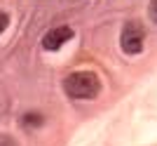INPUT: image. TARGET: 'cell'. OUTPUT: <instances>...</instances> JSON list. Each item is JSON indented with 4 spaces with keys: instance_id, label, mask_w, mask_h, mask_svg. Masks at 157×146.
Returning a JSON list of instances; mask_svg holds the SVG:
<instances>
[{
    "instance_id": "obj_6",
    "label": "cell",
    "mask_w": 157,
    "mask_h": 146,
    "mask_svg": "<svg viewBox=\"0 0 157 146\" xmlns=\"http://www.w3.org/2000/svg\"><path fill=\"white\" fill-rule=\"evenodd\" d=\"M7 24H10V17H7L5 12H0V33L7 28Z\"/></svg>"
},
{
    "instance_id": "obj_1",
    "label": "cell",
    "mask_w": 157,
    "mask_h": 146,
    "mask_svg": "<svg viewBox=\"0 0 157 146\" xmlns=\"http://www.w3.org/2000/svg\"><path fill=\"white\" fill-rule=\"evenodd\" d=\"M63 90L73 99H94L101 92V83L92 71H75L63 80Z\"/></svg>"
},
{
    "instance_id": "obj_2",
    "label": "cell",
    "mask_w": 157,
    "mask_h": 146,
    "mask_svg": "<svg viewBox=\"0 0 157 146\" xmlns=\"http://www.w3.org/2000/svg\"><path fill=\"white\" fill-rule=\"evenodd\" d=\"M143 28L138 21H127L124 28H122V35H120V47L124 54H138L143 50Z\"/></svg>"
},
{
    "instance_id": "obj_7",
    "label": "cell",
    "mask_w": 157,
    "mask_h": 146,
    "mask_svg": "<svg viewBox=\"0 0 157 146\" xmlns=\"http://www.w3.org/2000/svg\"><path fill=\"white\" fill-rule=\"evenodd\" d=\"M0 146H17V144H14L12 137H2V139H0Z\"/></svg>"
},
{
    "instance_id": "obj_3",
    "label": "cell",
    "mask_w": 157,
    "mask_h": 146,
    "mask_svg": "<svg viewBox=\"0 0 157 146\" xmlns=\"http://www.w3.org/2000/svg\"><path fill=\"white\" fill-rule=\"evenodd\" d=\"M71 38H73L71 26H56V28H52V31H47V33L42 35V47L49 50V52H56V50H61Z\"/></svg>"
},
{
    "instance_id": "obj_5",
    "label": "cell",
    "mask_w": 157,
    "mask_h": 146,
    "mask_svg": "<svg viewBox=\"0 0 157 146\" xmlns=\"http://www.w3.org/2000/svg\"><path fill=\"white\" fill-rule=\"evenodd\" d=\"M148 14H150L152 24H157V0H150V7H148Z\"/></svg>"
},
{
    "instance_id": "obj_4",
    "label": "cell",
    "mask_w": 157,
    "mask_h": 146,
    "mask_svg": "<svg viewBox=\"0 0 157 146\" xmlns=\"http://www.w3.org/2000/svg\"><path fill=\"white\" fill-rule=\"evenodd\" d=\"M40 125H42V116L38 111H28L21 116V127L24 130H38Z\"/></svg>"
}]
</instances>
